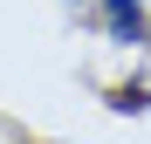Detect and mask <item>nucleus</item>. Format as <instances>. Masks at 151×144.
Returning <instances> with one entry per match:
<instances>
[{
  "label": "nucleus",
  "instance_id": "f257e3e1",
  "mask_svg": "<svg viewBox=\"0 0 151 144\" xmlns=\"http://www.w3.org/2000/svg\"><path fill=\"white\" fill-rule=\"evenodd\" d=\"M96 14H103V41H117V48H137L151 34L144 0H96Z\"/></svg>",
  "mask_w": 151,
  "mask_h": 144
},
{
  "label": "nucleus",
  "instance_id": "f03ea898",
  "mask_svg": "<svg viewBox=\"0 0 151 144\" xmlns=\"http://www.w3.org/2000/svg\"><path fill=\"white\" fill-rule=\"evenodd\" d=\"M110 110H151V82H117L110 89Z\"/></svg>",
  "mask_w": 151,
  "mask_h": 144
}]
</instances>
